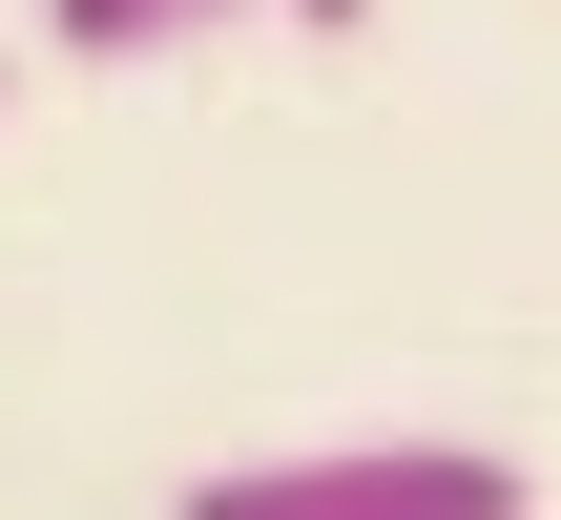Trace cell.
<instances>
[{
	"instance_id": "cell-1",
	"label": "cell",
	"mask_w": 561,
	"mask_h": 520,
	"mask_svg": "<svg viewBox=\"0 0 561 520\" xmlns=\"http://www.w3.org/2000/svg\"><path fill=\"white\" fill-rule=\"evenodd\" d=\"M167 520H541L500 438H291V459H208Z\"/></svg>"
},
{
	"instance_id": "cell-2",
	"label": "cell",
	"mask_w": 561,
	"mask_h": 520,
	"mask_svg": "<svg viewBox=\"0 0 561 520\" xmlns=\"http://www.w3.org/2000/svg\"><path fill=\"white\" fill-rule=\"evenodd\" d=\"M271 0H42L62 63H187V42H250Z\"/></svg>"
},
{
	"instance_id": "cell-3",
	"label": "cell",
	"mask_w": 561,
	"mask_h": 520,
	"mask_svg": "<svg viewBox=\"0 0 561 520\" xmlns=\"http://www.w3.org/2000/svg\"><path fill=\"white\" fill-rule=\"evenodd\" d=\"M271 21H312V42H354V21H375V0H271Z\"/></svg>"
},
{
	"instance_id": "cell-4",
	"label": "cell",
	"mask_w": 561,
	"mask_h": 520,
	"mask_svg": "<svg viewBox=\"0 0 561 520\" xmlns=\"http://www.w3.org/2000/svg\"><path fill=\"white\" fill-rule=\"evenodd\" d=\"M0 83H21V42H0Z\"/></svg>"
}]
</instances>
